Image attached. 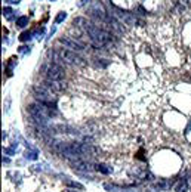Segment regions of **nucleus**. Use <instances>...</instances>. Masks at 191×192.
Instances as JSON below:
<instances>
[{
	"label": "nucleus",
	"mask_w": 191,
	"mask_h": 192,
	"mask_svg": "<svg viewBox=\"0 0 191 192\" xmlns=\"http://www.w3.org/2000/svg\"><path fill=\"white\" fill-rule=\"evenodd\" d=\"M68 192H71V191H68Z\"/></svg>",
	"instance_id": "obj_18"
},
{
	"label": "nucleus",
	"mask_w": 191,
	"mask_h": 192,
	"mask_svg": "<svg viewBox=\"0 0 191 192\" xmlns=\"http://www.w3.org/2000/svg\"><path fill=\"white\" fill-rule=\"evenodd\" d=\"M96 170H98V172H102L104 174H108L110 173V170L108 169H105V166H104V164H96Z\"/></svg>",
	"instance_id": "obj_11"
},
{
	"label": "nucleus",
	"mask_w": 191,
	"mask_h": 192,
	"mask_svg": "<svg viewBox=\"0 0 191 192\" xmlns=\"http://www.w3.org/2000/svg\"><path fill=\"white\" fill-rule=\"evenodd\" d=\"M33 93H34L36 98L39 99V102L55 104V100H56L55 92H52L45 83H41V84H34V86H33Z\"/></svg>",
	"instance_id": "obj_2"
},
{
	"label": "nucleus",
	"mask_w": 191,
	"mask_h": 192,
	"mask_svg": "<svg viewBox=\"0 0 191 192\" xmlns=\"http://www.w3.org/2000/svg\"><path fill=\"white\" fill-rule=\"evenodd\" d=\"M28 24V16H21V18H18V21H16V25L18 27H25Z\"/></svg>",
	"instance_id": "obj_10"
},
{
	"label": "nucleus",
	"mask_w": 191,
	"mask_h": 192,
	"mask_svg": "<svg viewBox=\"0 0 191 192\" xmlns=\"http://www.w3.org/2000/svg\"><path fill=\"white\" fill-rule=\"evenodd\" d=\"M43 73L46 75L48 80H54V81H61L65 75V71L61 65L55 64V62H50V64H46L43 66Z\"/></svg>",
	"instance_id": "obj_4"
},
{
	"label": "nucleus",
	"mask_w": 191,
	"mask_h": 192,
	"mask_svg": "<svg viewBox=\"0 0 191 192\" xmlns=\"http://www.w3.org/2000/svg\"><path fill=\"white\" fill-rule=\"evenodd\" d=\"M188 183H190V188H191V182H188Z\"/></svg>",
	"instance_id": "obj_17"
},
{
	"label": "nucleus",
	"mask_w": 191,
	"mask_h": 192,
	"mask_svg": "<svg viewBox=\"0 0 191 192\" xmlns=\"http://www.w3.org/2000/svg\"><path fill=\"white\" fill-rule=\"evenodd\" d=\"M188 188H190V183H188L187 179H179L175 183V191L176 192H187Z\"/></svg>",
	"instance_id": "obj_8"
},
{
	"label": "nucleus",
	"mask_w": 191,
	"mask_h": 192,
	"mask_svg": "<svg viewBox=\"0 0 191 192\" xmlns=\"http://www.w3.org/2000/svg\"><path fill=\"white\" fill-rule=\"evenodd\" d=\"M65 16H67L65 12H61L58 16H56V22H61V21H64V19H65Z\"/></svg>",
	"instance_id": "obj_12"
},
{
	"label": "nucleus",
	"mask_w": 191,
	"mask_h": 192,
	"mask_svg": "<svg viewBox=\"0 0 191 192\" xmlns=\"http://www.w3.org/2000/svg\"><path fill=\"white\" fill-rule=\"evenodd\" d=\"M71 166H73V169L77 170V172H90V170H92V164L88 163L86 160H83V158H79V160H76V161H73Z\"/></svg>",
	"instance_id": "obj_6"
},
{
	"label": "nucleus",
	"mask_w": 191,
	"mask_h": 192,
	"mask_svg": "<svg viewBox=\"0 0 191 192\" xmlns=\"http://www.w3.org/2000/svg\"><path fill=\"white\" fill-rule=\"evenodd\" d=\"M65 185L70 186V188H74V189H83V185L77 183V182H73V180H65Z\"/></svg>",
	"instance_id": "obj_9"
},
{
	"label": "nucleus",
	"mask_w": 191,
	"mask_h": 192,
	"mask_svg": "<svg viewBox=\"0 0 191 192\" xmlns=\"http://www.w3.org/2000/svg\"><path fill=\"white\" fill-rule=\"evenodd\" d=\"M11 3H18V0H9Z\"/></svg>",
	"instance_id": "obj_16"
},
{
	"label": "nucleus",
	"mask_w": 191,
	"mask_h": 192,
	"mask_svg": "<svg viewBox=\"0 0 191 192\" xmlns=\"http://www.w3.org/2000/svg\"><path fill=\"white\" fill-rule=\"evenodd\" d=\"M59 43L64 45L65 47H68L70 50H74V52H83L85 50V46L80 41H77L74 39H70V37H59Z\"/></svg>",
	"instance_id": "obj_5"
},
{
	"label": "nucleus",
	"mask_w": 191,
	"mask_h": 192,
	"mask_svg": "<svg viewBox=\"0 0 191 192\" xmlns=\"http://www.w3.org/2000/svg\"><path fill=\"white\" fill-rule=\"evenodd\" d=\"M20 39L22 40V41H25L27 39H30V34H28V33H24V34H22V36L20 37Z\"/></svg>",
	"instance_id": "obj_14"
},
{
	"label": "nucleus",
	"mask_w": 191,
	"mask_h": 192,
	"mask_svg": "<svg viewBox=\"0 0 191 192\" xmlns=\"http://www.w3.org/2000/svg\"><path fill=\"white\" fill-rule=\"evenodd\" d=\"M45 84L52 90V92L55 93H59V92H64L65 89H67V84L65 83H62V80L61 81H54V80H46L45 81Z\"/></svg>",
	"instance_id": "obj_7"
},
{
	"label": "nucleus",
	"mask_w": 191,
	"mask_h": 192,
	"mask_svg": "<svg viewBox=\"0 0 191 192\" xmlns=\"http://www.w3.org/2000/svg\"><path fill=\"white\" fill-rule=\"evenodd\" d=\"M58 55H59V58L62 59L64 64H73V65H79V66H85L86 65V62L83 59L82 56H79L74 50H68V49H59V50H56Z\"/></svg>",
	"instance_id": "obj_3"
},
{
	"label": "nucleus",
	"mask_w": 191,
	"mask_h": 192,
	"mask_svg": "<svg viewBox=\"0 0 191 192\" xmlns=\"http://www.w3.org/2000/svg\"><path fill=\"white\" fill-rule=\"evenodd\" d=\"M3 13H5V15L11 13V9H9V7H5V9H3Z\"/></svg>",
	"instance_id": "obj_15"
},
{
	"label": "nucleus",
	"mask_w": 191,
	"mask_h": 192,
	"mask_svg": "<svg viewBox=\"0 0 191 192\" xmlns=\"http://www.w3.org/2000/svg\"><path fill=\"white\" fill-rule=\"evenodd\" d=\"M25 157L30 158V160H36V158H37V154H36V152H27V154H25Z\"/></svg>",
	"instance_id": "obj_13"
},
{
	"label": "nucleus",
	"mask_w": 191,
	"mask_h": 192,
	"mask_svg": "<svg viewBox=\"0 0 191 192\" xmlns=\"http://www.w3.org/2000/svg\"><path fill=\"white\" fill-rule=\"evenodd\" d=\"M74 25L80 27V28L85 30L86 36L89 37V43L93 47H96V49L105 47L107 45L114 41V36L110 33V31L104 30V28H99V25H95L93 22L85 19V18H76Z\"/></svg>",
	"instance_id": "obj_1"
}]
</instances>
